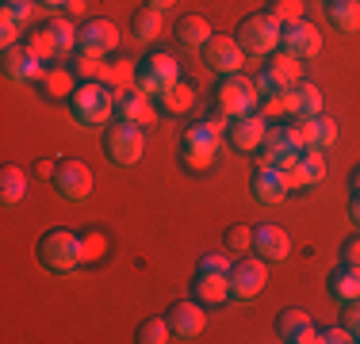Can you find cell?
Returning <instances> with one entry per match:
<instances>
[{
	"label": "cell",
	"mask_w": 360,
	"mask_h": 344,
	"mask_svg": "<svg viewBox=\"0 0 360 344\" xmlns=\"http://www.w3.org/2000/svg\"><path fill=\"white\" fill-rule=\"evenodd\" d=\"M333 142H338V123L319 115V142H314V150H333Z\"/></svg>",
	"instance_id": "41"
},
{
	"label": "cell",
	"mask_w": 360,
	"mask_h": 344,
	"mask_svg": "<svg viewBox=\"0 0 360 344\" xmlns=\"http://www.w3.org/2000/svg\"><path fill=\"white\" fill-rule=\"evenodd\" d=\"M284 111H288L291 119H314V115H322V92H319V84L299 81L295 88H288L284 92Z\"/></svg>",
	"instance_id": "18"
},
{
	"label": "cell",
	"mask_w": 360,
	"mask_h": 344,
	"mask_svg": "<svg viewBox=\"0 0 360 344\" xmlns=\"http://www.w3.org/2000/svg\"><path fill=\"white\" fill-rule=\"evenodd\" d=\"M238 42H242L245 54H253V58H272L280 50V42H284V23L272 12H257L238 27Z\"/></svg>",
	"instance_id": "3"
},
{
	"label": "cell",
	"mask_w": 360,
	"mask_h": 344,
	"mask_svg": "<svg viewBox=\"0 0 360 344\" xmlns=\"http://www.w3.org/2000/svg\"><path fill=\"white\" fill-rule=\"evenodd\" d=\"M23 46H27L31 54L39 58V62H54V58H58V46H54V34H50L46 27H42V31H31L27 39H23Z\"/></svg>",
	"instance_id": "33"
},
{
	"label": "cell",
	"mask_w": 360,
	"mask_h": 344,
	"mask_svg": "<svg viewBox=\"0 0 360 344\" xmlns=\"http://www.w3.org/2000/svg\"><path fill=\"white\" fill-rule=\"evenodd\" d=\"M100 81L108 84L115 96H123V92H134V84H139V65L134 62H115V65H104V77Z\"/></svg>",
	"instance_id": "28"
},
{
	"label": "cell",
	"mask_w": 360,
	"mask_h": 344,
	"mask_svg": "<svg viewBox=\"0 0 360 344\" xmlns=\"http://www.w3.org/2000/svg\"><path fill=\"white\" fill-rule=\"evenodd\" d=\"M131 31L139 42H158L161 34H165V12H158V8H150V4L139 8L134 20H131Z\"/></svg>",
	"instance_id": "25"
},
{
	"label": "cell",
	"mask_w": 360,
	"mask_h": 344,
	"mask_svg": "<svg viewBox=\"0 0 360 344\" xmlns=\"http://www.w3.org/2000/svg\"><path fill=\"white\" fill-rule=\"evenodd\" d=\"M115 115H119V123H134V126L158 123V107H153V100H146L142 92H123V96H115Z\"/></svg>",
	"instance_id": "21"
},
{
	"label": "cell",
	"mask_w": 360,
	"mask_h": 344,
	"mask_svg": "<svg viewBox=\"0 0 360 344\" xmlns=\"http://www.w3.org/2000/svg\"><path fill=\"white\" fill-rule=\"evenodd\" d=\"M104 58L100 54H89V50H77V65H73V73L81 77V81H100L104 77Z\"/></svg>",
	"instance_id": "36"
},
{
	"label": "cell",
	"mask_w": 360,
	"mask_h": 344,
	"mask_svg": "<svg viewBox=\"0 0 360 344\" xmlns=\"http://www.w3.org/2000/svg\"><path fill=\"white\" fill-rule=\"evenodd\" d=\"M276 333H280V340H288V344H322V333L314 329L307 310H284L280 322H276Z\"/></svg>",
	"instance_id": "15"
},
{
	"label": "cell",
	"mask_w": 360,
	"mask_h": 344,
	"mask_svg": "<svg viewBox=\"0 0 360 344\" xmlns=\"http://www.w3.org/2000/svg\"><path fill=\"white\" fill-rule=\"evenodd\" d=\"M35 176H39V180H50V176H58V172H54V161H39V165H35Z\"/></svg>",
	"instance_id": "47"
},
{
	"label": "cell",
	"mask_w": 360,
	"mask_h": 344,
	"mask_svg": "<svg viewBox=\"0 0 360 344\" xmlns=\"http://www.w3.org/2000/svg\"><path fill=\"white\" fill-rule=\"evenodd\" d=\"M264 73L272 77V84H276L280 92H288L303 81V58L288 54V50H276V54L269 58V69H264Z\"/></svg>",
	"instance_id": "22"
},
{
	"label": "cell",
	"mask_w": 360,
	"mask_h": 344,
	"mask_svg": "<svg viewBox=\"0 0 360 344\" xmlns=\"http://www.w3.org/2000/svg\"><path fill=\"white\" fill-rule=\"evenodd\" d=\"M104 150H108V161H111V165H119V168L139 165L142 153H146V134H142V126H134V123H115V126L104 134Z\"/></svg>",
	"instance_id": "5"
},
{
	"label": "cell",
	"mask_w": 360,
	"mask_h": 344,
	"mask_svg": "<svg viewBox=\"0 0 360 344\" xmlns=\"http://www.w3.org/2000/svg\"><path fill=\"white\" fill-rule=\"evenodd\" d=\"M195 298H200L203 306H222L234 298V291H230V275H211V272H200V279H195Z\"/></svg>",
	"instance_id": "23"
},
{
	"label": "cell",
	"mask_w": 360,
	"mask_h": 344,
	"mask_svg": "<svg viewBox=\"0 0 360 344\" xmlns=\"http://www.w3.org/2000/svg\"><path fill=\"white\" fill-rule=\"evenodd\" d=\"M349 340H356V337L345 329V325H330V329L322 333V344H349Z\"/></svg>",
	"instance_id": "45"
},
{
	"label": "cell",
	"mask_w": 360,
	"mask_h": 344,
	"mask_svg": "<svg viewBox=\"0 0 360 344\" xmlns=\"http://www.w3.org/2000/svg\"><path fill=\"white\" fill-rule=\"evenodd\" d=\"M108 256V237L100 234V230H92V234L81 237V264H100Z\"/></svg>",
	"instance_id": "34"
},
{
	"label": "cell",
	"mask_w": 360,
	"mask_h": 344,
	"mask_svg": "<svg viewBox=\"0 0 360 344\" xmlns=\"http://www.w3.org/2000/svg\"><path fill=\"white\" fill-rule=\"evenodd\" d=\"M330 295L338 298L341 306H345V303H356V298H360V272L345 264V268H341V272L330 279Z\"/></svg>",
	"instance_id": "32"
},
{
	"label": "cell",
	"mask_w": 360,
	"mask_h": 344,
	"mask_svg": "<svg viewBox=\"0 0 360 344\" xmlns=\"http://www.w3.org/2000/svg\"><path fill=\"white\" fill-rule=\"evenodd\" d=\"M146 4H150V8H158V12H169V8L176 4V0H146Z\"/></svg>",
	"instance_id": "48"
},
{
	"label": "cell",
	"mask_w": 360,
	"mask_h": 344,
	"mask_svg": "<svg viewBox=\"0 0 360 344\" xmlns=\"http://www.w3.org/2000/svg\"><path fill=\"white\" fill-rule=\"evenodd\" d=\"M23 195H27V172L20 165H8L0 172V199H4V206H15Z\"/></svg>",
	"instance_id": "29"
},
{
	"label": "cell",
	"mask_w": 360,
	"mask_h": 344,
	"mask_svg": "<svg viewBox=\"0 0 360 344\" xmlns=\"http://www.w3.org/2000/svg\"><path fill=\"white\" fill-rule=\"evenodd\" d=\"M349 214H353V222H356V226H360V195H356V199H353V206H349Z\"/></svg>",
	"instance_id": "50"
},
{
	"label": "cell",
	"mask_w": 360,
	"mask_h": 344,
	"mask_svg": "<svg viewBox=\"0 0 360 344\" xmlns=\"http://www.w3.org/2000/svg\"><path fill=\"white\" fill-rule=\"evenodd\" d=\"M219 138L207 123H192L184 131V165L195 172H207L215 165V153H219Z\"/></svg>",
	"instance_id": "7"
},
{
	"label": "cell",
	"mask_w": 360,
	"mask_h": 344,
	"mask_svg": "<svg viewBox=\"0 0 360 344\" xmlns=\"http://www.w3.org/2000/svg\"><path fill=\"white\" fill-rule=\"evenodd\" d=\"M280 50H288V54L311 62V58L322 54V31L314 27V23L299 20V23H291V27H284V42H280Z\"/></svg>",
	"instance_id": "11"
},
{
	"label": "cell",
	"mask_w": 360,
	"mask_h": 344,
	"mask_svg": "<svg viewBox=\"0 0 360 344\" xmlns=\"http://www.w3.org/2000/svg\"><path fill=\"white\" fill-rule=\"evenodd\" d=\"M54 187L70 203H84L92 195V187H96V176H92V168L81 165V161H65V165L58 168V176H54Z\"/></svg>",
	"instance_id": "10"
},
{
	"label": "cell",
	"mask_w": 360,
	"mask_h": 344,
	"mask_svg": "<svg viewBox=\"0 0 360 344\" xmlns=\"http://www.w3.org/2000/svg\"><path fill=\"white\" fill-rule=\"evenodd\" d=\"M173 84H180V62L173 54H153V58H146V65H139L134 92H142L146 100H161Z\"/></svg>",
	"instance_id": "4"
},
{
	"label": "cell",
	"mask_w": 360,
	"mask_h": 344,
	"mask_svg": "<svg viewBox=\"0 0 360 344\" xmlns=\"http://www.w3.org/2000/svg\"><path fill=\"white\" fill-rule=\"evenodd\" d=\"M353 192L360 195V172H356V176H353Z\"/></svg>",
	"instance_id": "52"
},
{
	"label": "cell",
	"mask_w": 360,
	"mask_h": 344,
	"mask_svg": "<svg viewBox=\"0 0 360 344\" xmlns=\"http://www.w3.org/2000/svg\"><path fill=\"white\" fill-rule=\"evenodd\" d=\"M42 88H46V96L50 100H70L73 92H77V73L73 69H42Z\"/></svg>",
	"instance_id": "27"
},
{
	"label": "cell",
	"mask_w": 360,
	"mask_h": 344,
	"mask_svg": "<svg viewBox=\"0 0 360 344\" xmlns=\"http://www.w3.org/2000/svg\"><path fill=\"white\" fill-rule=\"evenodd\" d=\"M269 283V260L264 256H253V260H238L234 272H230V291L234 298H257Z\"/></svg>",
	"instance_id": "9"
},
{
	"label": "cell",
	"mask_w": 360,
	"mask_h": 344,
	"mask_svg": "<svg viewBox=\"0 0 360 344\" xmlns=\"http://www.w3.org/2000/svg\"><path fill=\"white\" fill-rule=\"evenodd\" d=\"M42 4H46V8H54V12H58V8H70V0H42Z\"/></svg>",
	"instance_id": "51"
},
{
	"label": "cell",
	"mask_w": 360,
	"mask_h": 344,
	"mask_svg": "<svg viewBox=\"0 0 360 344\" xmlns=\"http://www.w3.org/2000/svg\"><path fill=\"white\" fill-rule=\"evenodd\" d=\"M261 107V92L250 77L234 73V77H222L219 84V111H226L230 119H242V115H253Z\"/></svg>",
	"instance_id": "6"
},
{
	"label": "cell",
	"mask_w": 360,
	"mask_h": 344,
	"mask_svg": "<svg viewBox=\"0 0 360 344\" xmlns=\"http://www.w3.org/2000/svg\"><path fill=\"white\" fill-rule=\"evenodd\" d=\"M345 264H349V268H356V272H360V237L345 241Z\"/></svg>",
	"instance_id": "46"
},
{
	"label": "cell",
	"mask_w": 360,
	"mask_h": 344,
	"mask_svg": "<svg viewBox=\"0 0 360 344\" xmlns=\"http://www.w3.org/2000/svg\"><path fill=\"white\" fill-rule=\"evenodd\" d=\"M81 50H89V54H115L119 50V27L111 20H84L81 27Z\"/></svg>",
	"instance_id": "16"
},
{
	"label": "cell",
	"mask_w": 360,
	"mask_h": 344,
	"mask_svg": "<svg viewBox=\"0 0 360 344\" xmlns=\"http://www.w3.org/2000/svg\"><path fill=\"white\" fill-rule=\"evenodd\" d=\"M84 4H89V0H70V8H65V12H70V15H81Z\"/></svg>",
	"instance_id": "49"
},
{
	"label": "cell",
	"mask_w": 360,
	"mask_h": 344,
	"mask_svg": "<svg viewBox=\"0 0 360 344\" xmlns=\"http://www.w3.org/2000/svg\"><path fill=\"white\" fill-rule=\"evenodd\" d=\"M288 176V187L291 192H311V187H319L322 184V176H326V150H303V157H299V165L284 172Z\"/></svg>",
	"instance_id": "13"
},
{
	"label": "cell",
	"mask_w": 360,
	"mask_h": 344,
	"mask_svg": "<svg viewBox=\"0 0 360 344\" xmlns=\"http://www.w3.org/2000/svg\"><path fill=\"white\" fill-rule=\"evenodd\" d=\"M139 340L142 344H165V340H173V325H169V317H150V322H142Z\"/></svg>",
	"instance_id": "35"
},
{
	"label": "cell",
	"mask_w": 360,
	"mask_h": 344,
	"mask_svg": "<svg viewBox=\"0 0 360 344\" xmlns=\"http://www.w3.org/2000/svg\"><path fill=\"white\" fill-rule=\"evenodd\" d=\"M46 31L54 34V46H58V58H70L73 50H81V27L70 20V15H54L46 23Z\"/></svg>",
	"instance_id": "24"
},
{
	"label": "cell",
	"mask_w": 360,
	"mask_h": 344,
	"mask_svg": "<svg viewBox=\"0 0 360 344\" xmlns=\"http://www.w3.org/2000/svg\"><path fill=\"white\" fill-rule=\"evenodd\" d=\"M330 20L341 34H356L360 31V0H333Z\"/></svg>",
	"instance_id": "30"
},
{
	"label": "cell",
	"mask_w": 360,
	"mask_h": 344,
	"mask_svg": "<svg viewBox=\"0 0 360 344\" xmlns=\"http://www.w3.org/2000/svg\"><path fill=\"white\" fill-rule=\"evenodd\" d=\"M341 325H345V329L360 340V298H356V303H345V322H341Z\"/></svg>",
	"instance_id": "43"
},
{
	"label": "cell",
	"mask_w": 360,
	"mask_h": 344,
	"mask_svg": "<svg viewBox=\"0 0 360 344\" xmlns=\"http://www.w3.org/2000/svg\"><path fill=\"white\" fill-rule=\"evenodd\" d=\"M192 107H195V88L188 81L173 84V88L161 96V111H165V115H188Z\"/></svg>",
	"instance_id": "31"
},
{
	"label": "cell",
	"mask_w": 360,
	"mask_h": 344,
	"mask_svg": "<svg viewBox=\"0 0 360 344\" xmlns=\"http://www.w3.org/2000/svg\"><path fill=\"white\" fill-rule=\"evenodd\" d=\"M203 58H207V65L219 69L222 77H234V73H242V65H245V46L238 39H230V34H211V42L203 46Z\"/></svg>",
	"instance_id": "8"
},
{
	"label": "cell",
	"mask_w": 360,
	"mask_h": 344,
	"mask_svg": "<svg viewBox=\"0 0 360 344\" xmlns=\"http://www.w3.org/2000/svg\"><path fill=\"white\" fill-rule=\"evenodd\" d=\"M303 0H272V8H269V12L272 15H276V20L280 23H284V27H291V23H299V20H303Z\"/></svg>",
	"instance_id": "38"
},
{
	"label": "cell",
	"mask_w": 360,
	"mask_h": 344,
	"mask_svg": "<svg viewBox=\"0 0 360 344\" xmlns=\"http://www.w3.org/2000/svg\"><path fill=\"white\" fill-rule=\"evenodd\" d=\"M169 325H173L176 340H195L207 325V314H203V303H176L169 310Z\"/></svg>",
	"instance_id": "19"
},
{
	"label": "cell",
	"mask_w": 360,
	"mask_h": 344,
	"mask_svg": "<svg viewBox=\"0 0 360 344\" xmlns=\"http://www.w3.org/2000/svg\"><path fill=\"white\" fill-rule=\"evenodd\" d=\"M226 249L230 253H245V249H253V230L250 226H230L226 230Z\"/></svg>",
	"instance_id": "39"
},
{
	"label": "cell",
	"mask_w": 360,
	"mask_h": 344,
	"mask_svg": "<svg viewBox=\"0 0 360 344\" xmlns=\"http://www.w3.org/2000/svg\"><path fill=\"white\" fill-rule=\"evenodd\" d=\"M20 34H23V23L12 15V8H0V42L8 46H20Z\"/></svg>",
	"instance_id": "37"
},
{
	"label": "cell",
	"mask_w": 360,
	"mask_h": 344,
	"mask_svg": "<svg viewBox=\"0 0 360 344\" xmlns=\"http://www.w3.org/2000/svg\"><path fill=\"white\" fill-rule=\"evenodd\" d=\"M42 69H46V62H39L35 54H31L27 46H8L4 50V77L12 84H31L42 77Z\"/></svg>",
	"instance_id": "14"
},
{
	"label": "cell",
	"mask_w": 360,
	"mask_h": 344,
	"mask_svg": "<svg viewBox=\"0 0 360 344\" xmlns=\"http://www.w3.org/2000/svg\"><path fill=\"white\" fill-rule=\"evenodd\" d=\"M176 39L188 50H203L211 42V23L203 15H184V20H176Z\"/></svg>",
	"instance_id": "26"
},
{
	"label": "cell",
	"mask_w": 360,
	"mask_h": 344,
	"mask_svg": "<svg viewBox=\"0 0 360 344\" xmlns=\"http://www.w3.org/2000/svg\"><path fill=\"white\" fill-rule=\"evenodd\" d=\"M253 253L264 256L269 264H280L291 256V237L280 226H269V222H264V226L253 230Z\"/></svg>",
	"instance_id": "17"
},
{
	"label": "cell",
	"mask_w": 360,
	"mask_h": 344,
	"mask_svg": "<svg viewBox=\"0 0 360 344\" xmlns=\"http://www.w3.org/2000/svg\"><path fill=\"white\" fill-rule=\"evenodd\" d=\"M261 115H264V119L288 115V111H284V92H269V96L261 100Z\"/></svg>",
	"instance_id": "42"
},
{
	"label": "cell",
	"mask_w": 360,
	"mask_h": 344,
	"mask_svg": "<svg viewBox=\"0 0 360 344\" xmlns=\"http://www.w3.org/2000/svg\"><path fill=\"white\" fill-rule=\"evenodd\" d=\"M264 134H269V119H264L261 111L242 115V119H234V123H230V142H234L238 150H245V153L261 150Z\"/></svg>",
	"instance_id": "20"
},
{
	"label": "cell",
	"mask_w": 360,
	"mask_h": 344,
	"mask_svg": "<svg viewBox=\"0 0 360 344\" xmlns=\"http://www.w3.org/2000/svg\"><path fill=\"white\" fill-rule=\"evenodd\" d=\"M288 176L280 172L276 165H257V176H253V199L261 206H280L288 199Z\"/></svg>",
	"instance_id": "12"
},
{
	"label": "cell",
	"mask_w": 360,
	"mask_h": 344,
	"mask_svg": "<svg viewBox=\"0 0 360 344\" xmlns=\"http://www.w3.org/2000/svg\"><path fill=\"white\" fill-rule=\"evenodd\" d=\"M39 260L46 272L54 275H70L81 268V237L73 230H50L39 241Z\"/></svg>",
	"instance_id": "2"
},
{
	"label": "cell",
	"mask_w": 360,
	"mask_h": 344,
	"mask_svg": "<svg viewBox=\"0 0 360 344\" xmlns=\"http://www.w3.org/2000/svg\"><path fill=\"white\" fill-rule=\"evenodd\" d=\"M4 8H12V15L23 23V27L35 20V0H20V4H4Z\"/></svg>",
	"instance_id": "44"
},
{
	"label": "cell",
	"mask_w": 360,
	"mask_h": 344,
	"mask_svg": "<svg viewBox=\"0 0 360 344\" xmlns=\"http://www.w3.org/2000/svg\"><path fill=\"white\" fill-rule=\"evenodd\" d=\"M70 111H73V123L77 126H104L111 115H115V92L108 88L104 81H81L77 92L70 96Z\"/></svg>",
	"instance_id": "1"
},
{
	"label": "cell",
	"mask_w": 360,
	"mask_h": 344,
	"mask_svg": "<svg viewBox=\"0 0 360 344\" xmlns=\"http://www.w3.org/2000/svg\"><path fill=\"white\" fill-rule=\"evenodd\" d=\"M200 272H211V275H230L234 272V264H230V256L226 253H207L200 260Z\"/></svg>",
	"instance_id": "40"
}]
</instances>
